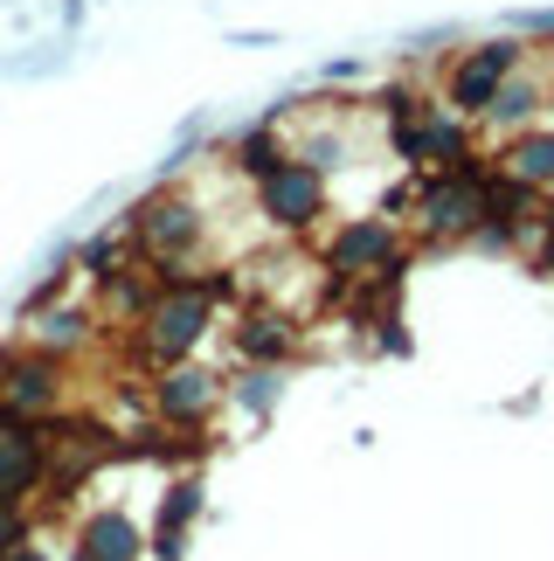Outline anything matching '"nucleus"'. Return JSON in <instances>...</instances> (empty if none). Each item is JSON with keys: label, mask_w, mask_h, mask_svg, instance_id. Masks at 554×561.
I'll list each match as a JSON object with an SVG mask.
<instances>
[{"label": "nucleus", "mask_w": 554, "mask_h": 561, "mask_svg": "<svg viewBox=\"0 0 554 561\" xmlns=\"http://www.w3.org/2000/svg\"><path fill=\"white\" fill-rule=\"evenodd\" d=\"M62 28H70V35L83 28V0H62Z\"/></svg>", "instance_id": "24"}, {"label": "nucleus", "mask_w": 554, "mask_h": 561, "mask_svg": "<svg viewBox=\"0 0 554 561\" xmlns=\"http://www.w3.org/2000/svg\"><path fill=\"white\" fill-rule=\"evenodd\" d=\"M77 554L83 561H146L153 541H146V527L125 506H97V513H83V527H77Z\"/></svg>", "instance_id": "14"}, {"label": "nucleus", "mask_w": 554, "mask_h": 561, "mask_svg": "<svg viewBox=\"0 0 554 561\" xmlns=\"http://www.w3.org/2000/svg\"><path fill=\"white\" fill-rule=\"evenodd\" d=\"M222 402H229V381H222V375H208L201 360H174V368H153V381H146V409H153L166 430H201Z\"/></svg>", "instance_id": "11"}, {"label": "nucleus", "mask_w": 554, "mask_h": 561, "mask_svg": "<svg viewBox=\"0 0 554 561\" xmlns=\"http://www.w3.org/2000/svg\"><path fill=\"white\" fill-rule=\"evenodd\" d=\"M125 264H132V236H125V222H118V229H97L91 243L77 250V277H91V285H104V277H118Z\"/></svg>", "instance_id": "17"}, {"label": "nucleus", "mask_w": 554, "mask_h": 561, "mask_svg": "<svg viewBox=\"0 0 554 561\" xmlns=\"http://www.w3.org/2000/svg\"><path fill=\"white\" fill-rule=\"evenodd\" d=\"M250 194H257V215H264L270 236H312L326 222V202H333L326 174H319L312 160H298V153L285 167H270L264 181H250Z\"/></svg>", "instance_id": "9"}, {"label": "nucleus", "mask_w": 554, "mask_h": 561, "mask_svg": "<svg viewBox=\"0 0 554 561\" xmlns=\"http://www.w3.org/2000/svg\"><path fill=\"white\" fill-rule=\"evenodd\" d=\"M527 62H534V42L527 35H485V42H472V49H458L451 62H443V91L437 98L478 125L485 112H493L499 83L513 70H527Z\"/></svg>", "instance_id": "4"}, {"label": "nucleus", "mask_w": 554, "mask_h": 561, "mask_svg": "<svg viewBox=\"0 0 554 561\" xmlns=\"http://www.w3.org/2000/svg\"><path fill=\"white\" fill-rule=\"evenodd\" d=\"M97 333H104L97 306H83V298H70V285H62V277H49V285H35L28 312H21V347H35V354H56V360H77V354H91V347H97Z\"/></svg>", "instance_id": "8"}, {"label": "nucleus", "mask_w": 554, "mask_h": 561, "mask_svg": "<svg viewBox=\"0 0 554 561\" xmlns=\"http://www.w3.org/2000/svg\"><path fill=\"white\" fill-rule=\"evenodd\" d=\"M35 541V520H28V506H8L0 500V561H14L21 548Z\"/></svg>", "instance_id": "20"}, {"label": "nucleus", "mask_w": 554, "mask_h": 561, "mask_svg": "<svg viewBox=\"0 0 554 561\" xmlns=\"http://www.w3.org/2000/svg\"><path fill=\"white\" fill-rule=\"evenodd\" d=\"M125 236H132L139 264H153V277H187L208 256V208L195 187L160 181L153 194H139L125 208Z\"/></svg>", "instance_id": "2"}, {"label": "nucleus", "mask_w": 554, "mask_h": 561, "mask_svg": "<svg viewBox=\"0 0 554 561\" xmlns=\"http://www.w3.org/2000/svg\"><path fill=\"white\" fill-rule=\"evenodd\" d=\"M402 264H409V243L395 215H347L326 236V277L339 285H389Z\"/></svg>", "instance_id": "5"}, {"label": "nucleus", "mask_w": 554, "mask_h": 561, "mask_svg": "<svg viewBox=\"0 0 554 561\" xmlns=\"http://www.w3.org/2000/svg\"><path fill=\"white\" fill-rule=\"evenodd\" d=\"M319 77H326V83H360V77H368V62H360V56H339V62H326Z\"/></svg>", "instance_id": "23"}, {"label": "nucleus", "mask_w": 554, "mask_h": 561, "mask_svg": "<svg viewBox=\"0 0 554 561\" xmlns=\"http://www.w3.org/2000/svg\"><path fill=\"white\" fill-rule=\"evenodd\" d=\"M513 35H554V8H534V14H513Z\"/></svg>", "instance_id": "22"}, {"label": "nucleus", "mask_w": 554, "mask_h": 561, "mask_svg": "<svg viewBox=\"0 0 554 561\" xmlns=\"http://www.w3.org/2000/svg\"><path fill=\"white\" fill-rule=\"evenodd\" d=\"M195 520H201V479H195V471H181V479H166V492H160L153 534H187Z\"/></svg>", "instance_id": "18"}, {"label": "nucleus", "mask_w": 554, "mask_h": 561, "mask_svg": "<svg viewBox=\"0 0 554 561\" xmlns=\"http://www.w3.org/2000/svg\"><path fill=\"white\" fill-rule=\"evenodd\" d=\"M0 416L21 423H62L70 416V360L35 347H0Z\"/></svg>", "instance_id": "6"}, {"label": "nucleus", "mask_w": 554, "mask_h": 561, "mask_svg": "<svg viewBox=\"0 0 554 561\" xmlns=\"http://www.w3.org/2000/svg\"><path fill=\"white\" fill-rule=\"evenodd\" d=\"M229 402H236L243 409V416H270V409L277 402H285V375H277V368H243L236 381H229Z\"/></svg>", "instance_id": "19"}, {"label": "nucleus", "mask_w": 554, "mask_h": 561, "mask_svg": "<svg viewBox=\"0 0 554 561\" xmlns=\"http://www.w3.org/2000/svg\"><path fill=\"white\" fill-rule=\"evenodd\" d=\"M56 70H70V49H62V42H42L35 56H14L8 62V77H28V83L35 77H56Z\"/></svg>", "instance_id": "21"}, {"label": "nucleus", "mask_w": 554, "mask_h": 561, "mask_svg": "<svg viewBox=\"0 0 554 561\" xmlns=\"http://www.w3.org/2000/svg\"><path fill=\"white\" fill-rule=\"evenodd\" d=\"M70 561H83V554H70Z\"/></svg>", "instance_id": "26"}, {"label": "nucleus", "mask_w": 554, "mask_h": 561, "mask_svg": "<svg viewBox=\"0 0 554 561\" xmlns=\"http://www.w3.org/2000/svg\"><path fill=\"white\" fill-rule=\"evenodd\" d=\"M499 174H513L520 187H534V194H554V118L541 125H527V133L513 139H499Z\"/></svg>", "instance_id": "15"}, {"label": "nucleus", "mask_w": 554, "mask_h": 561, "mask_svg": "<svg viewBox=\"0 0 554 561\" xmlns=\"http://www.w3.org/2000/svg\"><path fill=\"white\" fill-rule=\"evenodd\" d=\"M285 160H291V139H285L277 118H257V125H243V133L229 139V167H236L243 181H264L270 167H285Z\"/></svg>", "instance_id": "16"}, {"label": "nucleus", "mask_w": 554, "mask_h": 561, "mask_svg": "<svg viewBox=\"0 0 554 561\" xmlns=\"http://www.w3.org/2000/svg\"><path fill=\"white\" fill-rule=\"evenodd\" d=\"M229 347H236L243 368H285L298 354V312L285 306H250L236 319V333H229Z\"/></svg>", "instance_id": "13"}, {"label": "nucleus", "mask_w": 554, "mask_h": 561, "mask_svg": "<svg viewBox=\"0 0 554 561\" xmlns=\"http://www.w3.org/2000/svg\"><path fill=\"white\" fill-rule=\"evenodd\" d=\"M389 153L402 167H416V174H437V167H458L472 160V118L451 112L443 98H423L409 118H389Z\"/></svg>", "instance_id": "7"}, {"label": "nucleus", "mask_w": 554, "mask_h": 561, "mask_svg": "<svg viewBox=\"0 0 554 561\" xmlns=\"http://www.w3.org/2000/svg\"><path fill=\"white\" fill-rule=\"evenodd\" d=\"M14 561H56V554H49V548H35V541H28V548H21V554H14Z\"/></svg>", "instance_id": "25"}, {"label": "nucleus", "mask_w": 554, "mask_h": 561, "mask_svg": "<svg viewBox=\"0 0 554 561\" xmlns=\"http://www.w3.org/2000/svg\"><path fill=\"white\" fill-rule=\"evenodd\" d=\"M541 118H554V70H541V56H534L527 70H513L499 83L493 112H485L478 125L499 133V139H513V133H527V125H541Z\"/></svg>", "instance_id": "12"}, {"label": "nucleus", "mask_w": 554, "mask_h": 561, "mask_svg": "<svg viewBox=\"0 0 554 561\" xmlns=\"http://www.w3.org/2000/svg\"><path fill=\"white\" fill-rule=\"evenodd\" d=\"M236 271H187V277H160L153 306L146 319L132 327V347L146 368H174V360H195L208 347V333H216V306L222 298H236Z\"/></svg>", "instance_id": "1"}, {"label": "nucleus", "mask_w": 554, "mask_h": 561, "mask_svg": "<svg viewBox=\"0 0 554 561\" xmlns=\"http://www.w3.org/2000/svg\"><path fill=\"white\" fill-rule=\"evenodd\" d=\"M485 215H493V167H485V153H472L458 167L423 174L409 222L430 236V243H472V236L485 229Z\"/></svg>", "instance_id": "3"}, {"label": "nucleus", "mask_w": 554, "mask_h": 561, "mask_svg": "<svg viewBox=\"0 0 554 561\" xmlns=\"http://www.w3.org/2000/svg\"><path fill=\"white\" fill-rule=\"evenodd\" d=\"M49 471H56V423L0 416V500L8 506L49 500Z\"/></svg>", "instance_id": "10"}]
</instances>
